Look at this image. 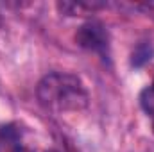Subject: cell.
Here are the masks:
<instances>
[{
    "instance_id": "obj_5",
    "label": "cell",
    "mask_w": 154,
    "mask_h": 152,
    "mask_svg": "<svg viewBox=\"0 0 154 152\" xmlns=\"http://www.w3.org/2000/svg\"><path fill=\"white\" fill-rule=\"evenodd\" d=\"M151 91H152V93H154V82H152V90H151Z\"/></svg>"
},
{
    "instance_id": "obj_6",
    "label": "cell",
    "mask_w": 154,
    "mask_h": 152,
    "mask_svg": "<svg viewBox=\"0 0 154 152\" xmlns=\"http://www.w3.org/2000/svg\"><path fill=\"white\" fill-rule=\"evenodd\" d=\"M47 152H57V150H47Z\"/></svg>"
},
{
    "instance_id": "obj_4",
    "label": "cell",
    "mask_w": 154,
    "mask_h": 152,
    "mask_svg": "<svg viewBox=\"0 0 154 152\" xmlns=\"http://www.w3.org/2000/svg\"><path fill=\"white\" fill-rule=\"evenodd\" d=\"M152 54H154V48L149 45V43H142L134 48L133 52V59H131V65L133 66H142L145 65L147 61L152 59Z\"/></svg>"
},
{
    "instance_id": "obj_7",
    "label": "cell",
    "mask_w": 154,
    "mask_h": 152,
    "mask_svg": "<svg viewBox=\"0 0 154 152\" xmlns=\"http://www.w3.org/2000/svg\"><path fill=\"white\" fill-rule=\"evenodd\" d=\"M152 131H154V122H152Z\"/></svg>"
},
{
    "instance_id": "obj_3",
    "label": "cell",
    "mask_w": 154,
    "mask_h": 152,
    "mask_svg": "<svg viewBox=\"0 0 154 152\" xmlns=\"http://www.w3.org/2000/svg\"><path fill=\"white\" fill-rule=\"evenodd\" d=\"M0 152H32L23 141L22 134L14 125H5L0 129Z\"/></svg>"
},
{
    "instance_id": "obj_2",
    "label": "cell",
    "mask_w": 154,
    "mask_h": 152,
    "mask_svg": "<svg viewBox=\"0 0 154 152\" xmlns=\"http://www.w3.org/2000/svg\"><path fill=\"white\" fill-rule=\"evenodd\" d=\"M75 41L79 47L97 52V54H102V56L108 54V48H109V36H108L106 27L100 22H93V20L86 22L84 25L79 27Z\"/></svg>"
},
{
    "instance_id": "obj_1",
    "label": "cell",
    "mask_w": 154,
    "mask_h": 152,
    "mask_svg": "<svg viewBox=\"0 0 154 152\" xmlns=\"http://www.w3.org/2000/svg\"><path fill=\"white\" fill-rule=\"evenodd\" d=\"M38 100L50 111H81L88 106V91L72 74L52 72L38 84Z\"/></svg>"
}]
</instances>
